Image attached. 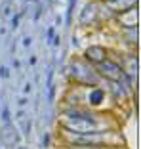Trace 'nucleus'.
<instances>
[{
    "label": "nucleus",
    "instance_id": "nucleus-4",
    "mask_svg": "<svg viewBox=\"0 0 141 149\" xmlns=\"http://www.w3.org/2000/svg\"><path fill=\"white\" fill-rule=\"evenodd\" d=\"M95 13H97L95 4H88L84 8L82 15H80V23H82V25H90V15H92V19H95Z\"/></svg>",
    "mask_w": 141,
    "mask_h": 149
},
{
    "label": "nucleus",
    "instance_id": "nucleus-2",
    "mask_svg": "<svg viewBox=\"0 0 141 149\" xmlns=\"http://www.w3.org/2000/svg\"><path fill=\"white\" fill-rule=\"evenodd\" d=\"M84 56H86V59L92 61V63H103L105 57H107V52H105V48H101V46H92V48L86 50Z\"/></svg>",
    "mask_w": 141,
    "mask_h": 149
},
{
    "label": "nucleus",
    "instance_id": "nucleus-3",
    "mask_svg": "<svg viewBox=\"0 0 141 149\" xmlns=\"http://www.w3.org/2000/svg\"><path fill=\"white\" fill-rule=\"evenodd\" d=\"M113 4V8L116 10V12H128V10H133L137 4V0H113L111 2Z\"/></svg>",
    "mask_w": 141,
    "mask_h": 149
},
{
    "label": "nucleus",
    "instance_id": "nucleus-1",
    "mask_svg": "<svg viewBox=\"0 0 141 149\" xmlns=\"http://www.w3.org/2000/svg\"><path fill=\"white\" fill-rule=\"evenodd\" d=\"M99 74L105 77V79H109V80H122L124 69L118 65V63L107 59V61H103L101 65H99Z\"/></svg>",
    "mask_w": 141,
    "mask_h": 149
},
{
    "label": "nucleus",
    "instance_id": "nucleus-6",
    "mask_svg": "<svg viewBox=\"0 0 141 149\" xmlns=\"http://www.w3.org/2000/svg\"><path fill=\"white\" fill-rule=\"evenodd\" d=\"M109 2H113V0H109Z\"/></svg>",
    "mask_w": 141,
    "mask_h": 149
},
{
    "label": "nucleus",
    "instance_id": "nucleus-5",
    "mask_svg": "<svg viewBox=\"0 0 141 149\" xmlns=\"http://www.w3.org/2000/svg\"><path fill=\"white\" fill-rule=\"evenodd\" d=\"M103 97H105V92H103L101 88H93L92 92H90V96H88V101L92 105H99L103 101Z\"/></svg>",
    "mask_w": 141,
    "mask_h": 149
}]
</instances>
